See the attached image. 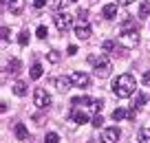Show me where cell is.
Returning a JSON list of instances; mask_svg holds the SVG:
<instances>
[{"label": "cell", "mask_w": 150, "mask_h": 143, "mask_svg": "<svg viewBox=\"0 0 150 143\" xmlns=\"http://www.w3.org/2000/svg\"><path fill=\"white\" fill-rule=\"evenodd\" d=\"M112 92H115V97H119V99L132 97V95L137 92V82H135V77H132V75H128V73L119 75V77L112 82Z\"/></svg>", "instance_id": "1"}, {"label": "cell", "mask_w": 150, "mask_h": 143, "mask_svg": "<svg viewBox=\"0 0 150 143\" xmlns=\"http://www.w3.org/2000/svg\"><path fill=\"white\" fill-rule=\"evenodd\" d=\"M88 62L93 64V70H95V75L97 77H108L110 75V70H112V64H110V60H108V55L106 53H99V55H91L88 57Z\"/></svg>", "instance_id": "2"}, {"label": "cell", "mask_w": 150, "mask_h": 143, "mask_svg": "<svg viewBox=\"0 0 150 143\" xmlns=\"http://www.w3.org/2000/svg\"><path fill=\"white\" fill-rule=\"evenodd\" d=\"M119 44H122L124 49H135V46L139 44V31H137V29H124V31L119 33Z\"/></svg>", "instance_id": "3"}, {"label": "cell", "mask_w": 150, "mask_h": 143, "mask_svg": "<svg viewBox=\"0 0 150 143\" xmlns=\"http://www.w3.org/2000/svg\"><path fill=\"white\" fill-rule=\"evenodd\" d=\"M33 101H35V106L40 108V110H44V108L51 106V95H49L44 88H35V90H33Z\"/></svg>", "instance_id": "4"}, {"label": "cell", "mask_w": 150, "mask_h": 143, "mask_svg": "<svg viewBox=\"0 0 150 143\" xmlns=\"http://www.w3.org/2000/svg\"><path fill=\"white\" fill-rule=\"evenodd\" d=\"M53 22H55L57 31H62V33H66V31H69L71 27H73V18H71L69 13H55Z\"/></svg>", "instance_id": "5"}, {"label": "cell", "mask_w": 150, "mask_h": 143, "mask_svg": "<svg viewBox=\"0 0 150 143\" xmlns=\"http://www.w3.org/2000/svg\"><path fill=\"white\" fill-rule=\"evenodd\" d=\"M119 137H122V132H119L117 125H112V128H106V130L102 132V141H104V143H117V141H119Z\"/></svg>", "instance_id": "6"}, {"label": "cell", "mask_w": 150, "mask_h": 143, "mask_svg": "<svg viewBox=\"0 0 150 143\" xmlns=\"http://www.w3.org/2000/svg\"><path fill=\"white\" fill-rule=\"evenodd\" d=\"M75 35L80 37V40H88L91 37V24L86 22V20H77V24H75Z\"/></svg>", "instance_id": "7"}, {"label": "cell", "mask_w": 150, "mask_h": 143, "mask_svg": "<svg viewBox=\"0 0 150 143\" xmlns=\"http://www.w3.org/2000/svg\"><path fill=\"white\" fill-rule=\"evenodd\" d=\"M73 84H75V82H73V75H62V77L55 79V88H57L60 92H69Z\"/></svg>", "instance_id": "8"}, {"label": "cell", "mask_w": 150, "mask_h": 143, "mask_svg": "<svg viewBox=\"0 0 150 143\" xmlns=\"http://www.w3.org/2000/svg\"><path fill=\"white\" fill-rule=\"evenodd\" d=\"M73 82H75L77 88H86L91 84V77L86 73H82V70H77V73H73Z\"/></svg>", "instance_id": "9"}, {"label": "cell", "mask_w": 150, "mask_h": 143, "mask_svg": "<svg viewBox=\"0 0 150 143\" xmlns=\"http://www.w3.org/2000/svg\"><path fill=\"white\" fill-rule=\"evenodd\" d=\"M102 15H104L106 20L117 18V2H108V5H104V9H102Z\"/></svg>", "instance_id": "10"}, {"label": "cell", "mask_w": 150, "mask_h": 143, "mask_svg": "<svg viewBox=\"0 0 150 143\" xmlns=\"http://www.w3.org/2000/svg\"><path fill=\"white\" fill-rule=\"evenodd\" d=\"M5 5L9 7V11L11 13H22V9H24V0H5Z\"/></svg>", "instance_id": "11"}, {"label": "cell", "mask_w": 150, "mask_h": 143, "mask_svg": "<svg viewBox=\"0 0 150 143\" xmlns=\"http://www.w3.org/2000/svg\"><path fill=\"white\" fill-rule=\"evenodd\" d=\"M13 134H16L18 141H27V139H29V130H27V125H24V123H16Z\"/></svg>", "instance_id": "12"}, {"label": "cell", "mask_w": 150, "mask_h": 143, "mask_svg": "<svg viewBox=\"0 0 150 143\" xmlns=\"http://www.w3.org/2000/svg\"><path fill=\"white\" fill-rule=\"evenodd\" d=\"M93 101H95V99L86 97V95H77V97H73V101H71V104H73L75 108H80V106H88V104L93 106Z\"/></svg>", "instance_id": "13"}, {"label": "cell", "mask_w": 150, "mask_h": 143, "mask_svg": "<svg viewBox=\"0 0 150 143\" xmlns=\"http://www.w3.org/2000/svg\"><path fill=\"white\" fill-rule=\"evenodd\" d=\"M20 68H22V62H20L18 57H13V60H9V64H7V70H9V73L18 75V73H20Z\"/></svg>", "instance_id": "14"}, {"label": "cell", "mask_w": 150, "mask_h": 143, "mask_svg": "<svg viewBox=\"0 0 150 143\" xmlns=\"http://www.w3.org/2000/svg\"><path fill=\"white\" fill-rule=\"evenodd\" d=\"M73 121L75 123H86V121H88V115H86L84 110H80V108H75L73 110Z\"/></svg>", "instance_id": "15"}, {"label": "cell", "mask_w": 150, "mask_h": 143, "mask_svg": "<svg viewBox=\"0 0 150 143\" xmlns=\"http://www.w3.org/2000/svg\"><path fill=\"white\" fill-rule=\"evenodd\" d=\"M11 88H13V92L18 95V97H24V95H27V84L24 82H16Z\"/></svg>", "instance_id": "16"}, {"label": "cell", "mask_w": 150, "mask_h": 143, "mask_svg": "<svg viewBox=\"0 0 150 143\" xmlns=\"http://www.w3.org/2000/svg\"><path fill=\"white\" fill-rule=\"evenodd\" d=\"M29 75H31V79H40L42 77V64H33L31 70H29Z\"/></svg>", "instance_id": "17"}, {"label": "cell", "mask_w": 150, "mask_h": 143, "mask_svg": "<svg viewBox=\"0 0 150 143\" xmlns=\"http://www.w3.org/2000/svg\"><path fill=\"white\" fill-rule=\"evenodd\" d=\"M139 18H150V2H141L139 5Z\"/></svg>", "instance_id": "18"}, {"label": "cell", "mask_w": 150, "mask_h": 143, "mask_svg": "<svg viewBox=\"0 0 150 143\" xmlns=\"http://www.w3.org/2000/svg\"><path fill=\"white\" fill-rule=\"evenodd\" d=\"M146 101H148V95H146V92H137V97H135V108H141Z\"/></svg>", "instance_id": "19"}, {"label": "cell", "mask_w": 150, "mask_h": 143, "mask_svg": "<svg viewBox=\"0 0 150 143\" xmlns=\"http://www.w3.org/2000/svg\"><path fill=\"white\" fill-rule=\"evenodd\" d=\"M35 35L40 37V40H47V35H49V29L44 27V24H40V27L35 29Z\"/></svg>", "instance_id": "20"}, {"label": "cell", "mask_w": 150, "mask_h": 143, "mask_svg": "<svg viewBox=\"0 0 150 143\" xmlns=\"http://www.w3.org/2000/svg\"><path fill=\"white\" fill-rule=\"evenodd\" d=\"M124 117H126V110H124V108H115V110H112V119L115 121H122Z\"/></svg>", "instance_id": "21"}, {"label": "cell", "mask_w": 150, "mask_h": 143, "mask_svg": "<svg viewBox=\"0 0 150 143\" xmlns=\"http://www.w3.org/2000/svg\"><path fill=\"white\" fill-rule=\"evenodd\" d=\"M139 139H141V143H150V128H141Z\"/></svg>", "instance_id": "22"}, {"label": "cell", "mask_w": 150, "mask_h": 143, "mask_svg": "<svg viewBox=\"0 0 150 143\" xmlns=\"http://www.w3.org/2000/svg\"><path fill=\"white\" fill-rule=\"evenodd\" d=\"M18 44H20V46H27V44H29V33H27V31H22V33L18 35Z\"/></svg>", "instance_id": "23"}, {"label": "cell", "mask_w": 150, "mask_h": 143, "mask_svg": "<svg viewBox=\"0 0 150 143\" xmlns=\"http://www.w3.org/2000/svg\"><path fill=\"white\" fill-rule=\"evenodd\" d=\"M60 141V137H57L55 132H47V137H44V143H57Z\"/></svg>", "instance_id": "24"}, {"label": "cell", "mask_w": 150, "mask_h": 143, "mask_svg": "<svg viewBox=\"0 0 150 143\" xmlns=\"http://www.w3.org/2000/svg\"><path fill=\"white\" fill-rule=\"evenodd\" d=\"M49 62L57 64V62H60V51H49Z\"/></svg>", "instance_id": "25"}, {"label": "cell", "mask_w": 150, "mask_h": 143, "mask_svg": "<svg viewBox=\"0 0 150 143\" xmlns=\"http://www.w3.org/2000/svg\"><path fill=\"white\" fill-rule=\"evenodd\" d=\"M126 119H130V121H135V119H137V108H135V106L126 110Z\"/></svg>", "instance_id": "26"}, {"label": "cell", "mask_w": 150, "mask_h": 143, "mask_svg": "<svg viewBox=\"0 0 150 143\" xmlns=\"http://www.w3.org/2000/svg\"><path fill=\"white\" fill-rule=\"evenodd\" d=\"M102 49H104V51H115V42H112V40H106V42H104V44H102Z\"/></svg>", "instance_id": "27"}, {"label": "cell", "mask_w": 150, "mask_h": 143, "mask_svg": "<svg viewBox=\"0 0 150 143\" xmlns=\"http://www.w3.org/2000/svg\"><path fill=\"white\" fill-rule=\"evenodd\" d=\"M102 123H104V117L102 115H95L93 117V125H95V128H102Z\"/></svg>", "instance_id": "28"}, {"label": "cell", "mask_w": 150, "mask_h": 143, "mask_svg": "<svg viewBox=\"0 0 150 143\" xmlns=\"http://www.w3.org/2000/svg\"><path fill=\"white\" fill-rule=\"evenodd\" d=\"M47 2L49 0H33V7H35V9H42V7H47Z\"/></svg>", "instance_id": "29"}, {"label": "cell", "mask_w": 150, "mask_h": 143, "mask_svg": "<svg viewBox=\"0 0 150 143\" xmlns=\"http://www.w3.org/2000/svg\"><path fill=\"white\" fill-rule=\"evenodd\" d=\"M51 5H53V9H62V7H64V0H53Z\"/></svg>", "instance_id": "30"}, {"label": "cell", "mask_w": 150, "mask_h": 143, "mask_svg": "<svg viewBox=\"0 0 150 143\" xmlns=\"http://www.w3.org/2000/svg\"><path fill=\"white\" fill-rule=\"evenodd\" d=\"M0 33H2V42L9 40V29H7V27H2V31H0Z\"/></svg>", "instance_id": "31"}, {"label": "cell", "mask_w": 150, "mask_h": 143, "mask_svg": "<svg viewBox=\"0 0 150 143\" xmlns=\"http://www.w3.org/2000/svg\"><path fill=\"white\" fill-rule=\"evenodd\" d=\"M144 84H146V86H150V70H146V73H144Z\"/></svg>", "instance_id": "32"}, {"label": "cell", "mask_w": 150, "mask_h": 143, "mask_svg": "<svg viewBox=\"0 0 150 143\" xmlns=\"http://www.w3.org/2000/svg\"><path fill=\"white\" fill-rule=\"evenodd\" d=\"M66 53H69V55H75V53H77V46H73V44H71L69 49H66Z\"/></svg>", "instance_id": "33"}, {"label": "cell", "mask_w": 150, "mask_h": 143, "mask_svg": "<svg viewBox=\"0 0 150 143\" xmlns=\"http://www.w3.org/2000/svg\"><path fill=\"white\" fill-rule=\"evenodd\" d=\"M119 5H132V2H135V0H117Z\"/></svg>", "instance_id": "34"}, {"label": "cell", "mask_w": 150, "mask_h": 143, "mask_svg": "<svg viewBox=\"0 0 150 143\" xmlns=\"http://www.w3.org/2000/svg\"><path fill=\"white\" fill-rule=\"evenodd\" d=\"M69 2H77V0H69Z\"/></svg>", "instance_id": "35"}]
</instances>
